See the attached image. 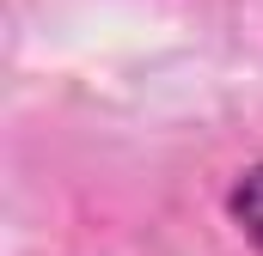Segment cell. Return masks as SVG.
<instances>
[{
  "instance_id": "cell-1",
  "label": "cell",
  "mask_w": 263,
  "mask_h": 256,
  "mask_svg": "<svg viewBox=\"0 0 263 256\" xmlns=\"http://www.w3.org/2000/svg\"><path fill=\"white\" fill-rule=\"evenodd\" d=\"M233 220H239V226L263 244V165L239 177V189H233Z\"/></svg>"
}]
</instances>
